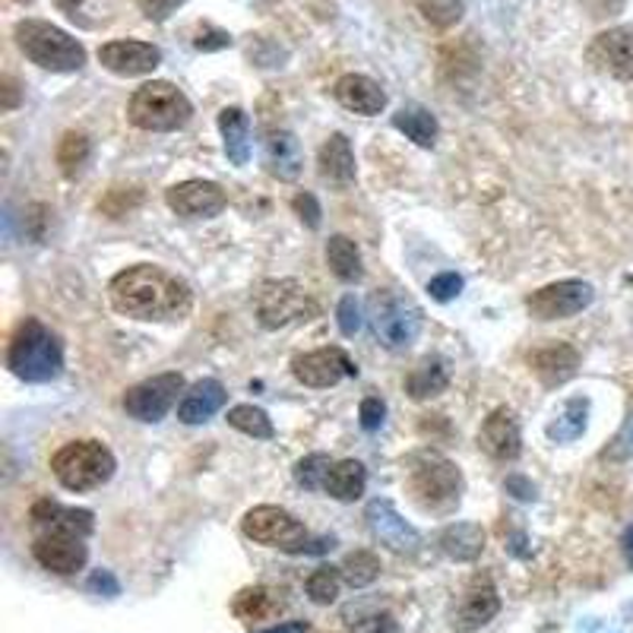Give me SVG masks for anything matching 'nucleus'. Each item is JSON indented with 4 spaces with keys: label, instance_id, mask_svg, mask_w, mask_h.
<instances>
[{
    "label": "nucleus",
    "instance_id": "ea45409f",
    "mask_svg": "<svg viewBox=\"0 0 633 633\" xmlns=\"http://www.w3.org/2000/svg\"><path fill=\"white\" fill-rule=\"evenodd\" d=\"M345 628L352 633H399V624L390 611H367V614H345Z\"/></svg>",
    "mask_w": 633,
    "mask_h": 633
},
{
    "label": "nucleus",
    "instance_id": "c756f323",
    "mask_svg": "<svg viewBox=\"0 0 633 633\" xmlns=\"http://www.w3.org/2000/svg\"><path fill=\"white\" fill-rule=\"evenodd\" d=\"M392 127L399 130V133H406L415 146H422V150H431L434 143H437V133H441V124L437 118L422 108V105H406V108H399L396 115H392Z\"/></svg>",
    "mask_w": 633,
    "mask_h": 633
},
{
    "label": "nucleus",
    "instance_id": "58836bf2",
    "mask_svg": "<svg viewBox=\"0 0 633 633\" xmlns=\"http://www.w3.org/2000/svg\"><path fill=\"white\" fill-rule=\"evenodd\" d=\"M342 571L339 567H317L307 576V596L314 605H332L339 596Z\"/></svg>",
    "mask_w": 633,
    "mask_h": 633
},
{
    "label": "nucleus",
    "instance_id": "39448f33",
    "mask_svg": "<svg viewBox=\"0 0 633 633\" xmlns=\"http://www.w3.org/2000/svg\"><path fill=\"white\" fill-rule=\"evenodd\" d=\"M127 118L140 130L172 133V130H181L184 124L194 118V105L178 86H172L165 80H152L133 92V98L127 105Z\"/></svg>",
    "mask_w": 633,
    "mask_h": 633
},
{
    "label": "nucleus",
    "instance_id": "6e6552de",
    "mask_svg": "<svg viewBox=\"0 0 633 633\" xmlns=\"http://www.w3.org/2000/svg\"><path fill=\"white\" fill-rule=\"evenodd\" d=\"M257 320L263 330H282L292 324H307L320 314V304L304 289L298 279H272L263 282L254 295Z\"/></svg>",
    "mask_w": 633,
    "mask_h": 633
},
{
    "label": "nucleus",
    "instance_id": "72a5a7b5",
    "mask_svg": "<svg viewBox=\"0 0 633 633\" xmlns=\"http://www.w3.org/2000/svg\"><path fill=\"white\" fill-rule=\"evenodd\" d=\"M342 579L352 586V589H364L371 586L377 576H380V558L374 551H352L345 561H342Z\"/></svg>",
    "mask_w": 633,
    "mask_h": 633
},
{
    "label": "nucleus",
    "instance_id": "4c0bfd02",
    "mask_svg": "<svg viewBox=\"0 0 633 633\" xmlns=\"http://www.w3.org/2000/svg\"><path fill=\"white\" fill-rule=\"evenodd\" d=\"M422 16L437 26V30H450L462 20V10H466V0H415Z\"/></svg>",
    "mask_w": 633,
    "mask_h": 633
},
{
    "label": "nucleus",
    "instance_id": "603ef678",
    "mask_svg": "<svg viewBox=\"0 0 633 633\" xmlns=\"http://www.w3.org/2000/svg\"><path fill=\"white\" fill-rule=\"evenodd\" d=\"M260 633H310V624L307 621H285V624H276L270 631Z\"/></svg>",
    "mask_w": 633,
    "mask_h": 633
},
{
    "label": "nucleus",
    "instance_id": "cd10ccee",
    "mask_svg": "<svg viewBox=\"0 0 633 633\" xmlns=\"http://www.w3.org/2000/svg\"><path fill=\"white\" fill-rule=\"evenodd\" d=\"M317 165H320V175L330 178L336 184L355 181V152L345 133H332L330 140L320 146L317 155Z\"/></svg>",
    "mask_w": 633,
    "mask_h": 633
},
{
    "label": "nucleus",
    "instance_id": "e433bc0d",
    "mask_svg": "<svg viewBox=\"0 0 633 633\" xmlns=\"http://www.w3.org/2000/svg\"><path fill=\"white\" fill-rule=\"evenodd\" d=\"M332 459L327 453H310L295 462V482L307 488V491H324V482H327V472H330Z\"/></svg>",
    "mask_w": 633,
    "mask_h": 633
},
{
    "label": "nucleus",
    "instance_id": "37998d69",
    "mask_svg": "<svg viewBox=\"0 0 633 633\" xmlns=\"http://www.w3.org/2000/svg\"><path fill=\"white\" fill-rule=\"evenodd\" d=\"M359 419H362L364 431H380V424L387 419L384 399H380V396H367L362 402V409H359Z\"/></svg>",
    "mask_w": 633,
    "mask_h": 633
},
{
    "label": "nucleus",
    "instance_id": "dca6fc26",
    "mask_svg": "<svg viewBox=\"0 0 633 633\" xmlns=\"http://www.w3.org/2000/svg\"><path fill=\"white\" fill-rule=\"evenodd\" d=\"M98 63L115 77H146L162 63V51L150 42H133V38L108 42L98 48Z\"/></svg>",
    "mask_w": 633,
    "mask_h": 633
},
{
    "label": "nucleus",
    "instance_id": "f704fd0d",
    "mask_svg": "<svg viewBox=\"0 0 633 633\" xmlns=\"http://www.w3.org/2000/svg\"><path fill=\"white\" fill-rule=\"evenodd\" d=\"M228 424L238 427L247 437H257V441H270L272 434H276L272 419L263 409H257V406H235V409H228Z\"/></svg>",
    "mask_w": 633,
    "mask_h": 633
},
{
    "label": "nucleus",
    "instance_id": "6ab92c4d",
    "mask_svg": "<svg viewBox=\"0 0 633 633\" xmlns=\"http://www.w3.org/2000/svg\"><path fill=\"white\" fill-rule=\"evenodd\" d=\"M479 447H482L491 459L497 462H513L523 453V434H519V422L511 409H494L484 419L482 431H479Z\"/></svg>",
    "mask_w": 633,
    "mask_h": 633
},
{
    "label": "nucleus",
    "instance_id": "a211bd4d",
    "mask_svg": "<svg viewBox=\"0 0 633 633\" xmlns=\"http://www.w3.org/2000/svg\"><path fill=\"white\" fill-rule=\"evenodd\" d=\"M586 58L614 80H633V30H608L596 35Z\"/></svg>",
    "mask_w": 633,
    "mask_h": 633
},
{
    "label": "nucleus",
    "instance_id": "3c124183",
    "mask_svg": "<svg viewBox=\"0 0 633 633\" xmlns=\"http://www.w3.org/2000/svg\"><path fill=\"white\" fill-rule=\"evenodd\" d=\"M20 105V86L13 77H3V112H13Z\"/></svg>",
    "mask_w": 633,
    "mask_h": 633
},
{
    "label": "nucleus",
    "instance_id": "b1692460",
    "mask_svg": "<svg viewBox=\"0 0 633 633\" xmlns=\"http://www.w3.org/2000/svg\"><path fill=\"white\" fill-rule=\"evenodd\" d=\"M35 532L42 529H67V532H80V536H90L92 532V513L77 511V507H63L58 501H38L30 513Z\"/></svg>",
    "mask_w": 633,
    "mask_h": 633
},
{
    "label": "nucleus",
    "instance_id": "5701e85b",
    "mask_svg": "<svg viewBox=\"0 0 633 633\" xmlns=\"http://www.w3.org/2000/svg\"><path fill=\"white\" fill-rule=\"evenodd\" d=\"M225 387L219 384V380H212V377H207V380H197L190 390L184 392V399L178 402V419H181L184 424H200L207 422V419H212L222 406H225Z\"/></svg>",
    "mask_w": 633,
    "mask_h": 633
},
{
    "label": "nucleus",
    "instance_id": "9b49d317",
    "mask_svg": "<svg viewBox=\"0 0 633 633\" xmlns=\"http://www.w3.org/2000/svg\"><path fill=\"white\" fill-rule=\"evenodd\" d=\"M596 302V289L583 279H561L542 285L526 298V310L532 320H567L583 314L589 304Z\"/></svg>",
    "mask_w": 633,
    "mask_h": 633
},
{
    "label": "nucleus",
    "instance_id": "a18cd8bd",
    "mask_svg": "<svg viewBox=\"0 0 633 633\" xmlns=\"http://www.w3.org/2000/svg\"><path fill=\"white\" fill-rule=\"evenodd\" d=\"M605 459H631L633 456V412L631 419L624 422V427L618 431V437L611 441V447L602 453Z\"/></svg>",
    "mask_w": 633,
    "mask_h": 633
},
{
    "label": "nucleus",
    "instance_id": "c85d7f7f",
    "mask_svg": "<svg viewBox=\"0 0 633 633\" xmlns=\"http://www.w3.org/2000/svg\"><path fill=\"white\" fill-rule=\"evenodd\" d=\"M219 130H222V143H225V155L232 165H247L250 162V121L242 108H225L219 115Z\"/></svg>",
    "mask_w": 633,
    "mask_h": 633
},
{
    "label": "nucleus",
    "instance_id": "1a4fd4ad",
    "mask_svg": "<svg viewBox=\"0 0 633 633\" xmlns=\"http://www.w3.org/2000/svg\"><path fill=\"white\" fill-rule=\"evenodd\" d=\"M242 532L250 542L279 548L285 554H307V551H314L304 523H298L292 513L282 511V507H272V504H260V507L244 513Z\"/></svg>",
    "mask_w": 633,
    "mask_h": 633
},
{
    "label": "nucleus",
    "instance_id": "c9c22d12",
    "mask_svg": "<svg viewBox=\"0 0 633 633\" xmlns=\"http://www.w3.org/2000/svg\"><path fill=\"white\" fill-rule=\"evenodd\" d=\"M90 152L92 143L86 133H77V130H70V133H63L61 146H58V165H61V172L67 178H73L86 162H90Z\"/></svg>",
    "mask_w": 633,
    "mask_h": 633
},
{
    "label": "nucleus",
    "instance_id": "7ed1b4c3",
    "mask_svg": "<svg viewBox=\"0 0 633 633\" xmlns=\"http://www.w3.org/2000/svg\"><path fill=\"white\" fill-rule=\"evenodd\" d=\"M7 367L26 380V384H48L55 377H61L63 371V349L58 336L48 330L42 320L26 317L7 349Z\"/></svg>",
    "mask_w": 633,
    "mask_h": 633
},
{
    "label": "nucleus",
    "instance_id": "49530a36",
    "mask_svg": "<svg viewBox=\"0 0 633 633\" xmlns=\"http://www.w3.org/2000/svg\"><path fill=\"white\" fill-rule=\"evenodd\" d=\"M90 593L95 596H105V599H115V596H121V583L115 579V573L112 571H95L90 576Z\"/></svg>",
    "mask_w": 633,
    "mask_h": 633
},
{
    "label": "nucleus",
    "instance_id": "f03ea898",
    "mask_svg": "<svg viewBox=\"0 0 633 633\" xmlns=\"http://www.w3.org/2000/svg\"><path fill=\"white\" fill-rule=\"evenodd\" d=\"M406 488L412 494V501L422 507L424 513H434V516H450L459 501H462V472L459 466L450 462L447 456L434 450L412 453L409 462H406Z\"/></svg>",
    "mask_w": 633,
    "mask_h": 633
},
{
    "label": "nucleus",
    "instance_id": "0eeeda50",
    "mask_svg": "<svg viewBox=\"0 0 633 633\" xmlns=\"http://www.w3.org/2000/svg\"><path fill=\"white\" fill-rule=\"evenodd\" d=\"M367 317H371V327H374V336L380 339L384 349L390 352H402L409 349L419 332H422L424 314L419 304L392 289H384V292H374L371 302H367Z\"/></svg>",
    "mask_w": 633,
    "mask_h": 633
},
{
    "label": "nucleus",
    "instance_id": "c03bdc74",
    "mask_svg": "<svg viewBox=\"0 0 633 633\" xmlns=\"http://www.w3.org/2000/svg\"><path fill=\"white\" fill-rule=\"evenodd\" d=\"M292 210L298 212V219H302L307 228H320V203H317V197L314 194H298L295 200H292Z\"/></svg>",
    "mask_w": 633,
    "mask_h": 633
},
{
    "label": "nucleus",
    "instance_id": "412c9836",
    "mask_svg": "<svg viewBox=\"0 0 633 633\" xmlns=\"http://www.w3.org/2000/svg\"><path fill=\"white\" fill-rule=\"evenodd\" d=\"M529 367H532V374L542 380L544 387H561V384H567L576 374L579 352L573 345H567V342H548V345H539L529 355Z\"/></svg>",
    "mask_w": 633,
    "mask_h": 633
},
{
    "label": "nucleus",
    "instance_id": "8fccbe9b",
    "mask_svg": "<svg viewBox=\"0 0 633 633\" xmlns=\"http://www.w3.org/2000/svg\"><path fill=\"white\" fill-rule=\"evenodd\" d=\"M504 488L511 491L513 497H519V501H536V484H529L523 476H511Z\"/></svg>",
    "mask_w": 633,
    "mask_h": 633
},
{
    "label": "nucleus",
    "instance_id": "de8ad7c7",
    "mask_svg": "<svg viewBox=\"0 0 633 633\" xmlns=\"http://www.w3.org/2000/svg\"><path fill=\"white\" fill-rule=\"evenodd\" d=\"M194 45H197V51H219V48H228V45H232V35L222 30H212V26H203Z\"/></svg>",
    "mask_w": 633,
    "mask_h": 633
},
{
    "label": "nucleus",
    "instance_id": "2eb2a0df",
    "mask_svg": "<svg viewBox=\"0 0 633 633\" xmlns=\"http://www.w3.org/2000/svg\"><path fill=\"white\" fill-rule=\"evenodd\" d=\"M165 203L184 219H212L228 207V197L212 181H181L168 187Z\"/></svg>",
    "mask_w": 633,
    "mask_h": 633
},
{
    "label": "nucleus",
    "instance_id": "ddd939ff",
    "mask_svg": "<svg viewBox=\"0 0 633 633\" xmlns=\"http://www.w3.org/2000/svg\"><path fill=\"white\" fill-rule=\"evenodd\" d=\"M497 611H501V596H497L491 576L479 573V576L466 586V593L459 596V602L453 608L450 628L456 633L482 631L484 624H491V621L497 618Z\"/></svg>",
    "mask_w": 633,
    "mask_h": 633
},
{
    "label": "nucleus",
    "instance_id": "aec40b11",
    "mask_svg": "<svg viewBox=\"0 0 633 633\" xmlns=\"http://www.w3.org/2000/svg\"><path fill=\"white\" fill-rule=\"evenodd\" d=\"M332 95L342 108L364 115V118H374L387 108V92L380 90V83H374L371 77H362V73L339 77L332 86Z\"/></svg>",
    "mask_w": 633,
    "mask_h": 633
},
{
    "label": "nucleus",
    "instance_id": "bb28decb",
    "mask_svg": "<svg viewBox=\"0 0 633 633\" xmlns=\"http://www.w3.org/2000/svg\"><path fill=\"white\" fill-rule=\"evenodd\" d=\"M367 488V469H364L359 459H339L332 462L330 472H327V482H324V491L342 501V504H352L359 501Z\"/></svg>",
    "mask_w": 633,
    "mask_h": 633
},
{
    "label": "nucleus",
    "instance_id": "423d86ee",
    "mask_svg": "<svg viewBox=\"0 0 633 633\" xmlns=\"http://www.w3.org/2000/svg\"><path fill=\"white\" fill-rule=\"evenodd\" d=\"M115 453L102 441H73L51 456V472L67 491H95L115 476Z\"/></svg>",
    "mask_w": 633,
    "mask_h": 633
},
{
    "label": "nucleus",
    "instance_id": "864d4df0",
    "mask_svg": "<svg viewBox=\"0 0 633 633\" xmlns=\"http://www.w3.org/2000/svg\"><path fill=\"white\" fill-rule=\"evenodd\" d=\"M621 551H624V561L633 567V526H628L621 536Z\"/></svg>",
    "mask_w": 633,
    "mask_h": 633
},
{
    "label": "nucleus",
    "instance_id": "f257e3e1",
    "mask_svg": "<svg viewBox=\"0 0 633 633\" xmlns=\"http://www.w3.org/2000/svg\"><path fill=\"white\" fill-rule=\"evenodd\" d=\"M108 298L124 317L152 320V324L184 320L194 307L190 285L175 272L152 267V263H137V267L118 272L108 285Z\"/></svg>",
    "mask_w": 633,
    "mask_h": 633
},
{
    "label": "nucleus",
    "instance_id": "7c9ffc66",
    "mask_svg": "<svg viewBox=\"0 0 633 633\" xmlns=\"http://www.w3.org/2000/svg\"><path fill=\"white\" fill-rule=\"evenodd\" d=\"M450 387V374L441 359H422L409 371L406 377V392L412 399H431V396H441V392Z\"/></svg>",
    "mask_w": 633,
    "mask_h": 633
},
{
    "label": "nucleus",
    "instance_id": "393cba45",
    "mask_svg": "<svg viewBox=\"0 0 633 633\" xmlns=\"http://www.w3.org/2000/svg\"><path fill=\"white\" fill-rule=\"evenodd\" d=\"M586 427H589V399L586 396H573L554 412V419L548 422L544 434L554 444H573L576 437L586 434Z\"/></svg>",
    "mask_w": 633,
    "mask_h": 633
},
{
    "label": "nucleus",
    "instance_id": "a878e982",
    "mask_svg": "<svg viewBox=\"0 0 633 633\" xmlns=\"http://www.w3.org/2000/svg\"><path fill=\"white\" fill-rule=\"evenodd\" d=\"M437 544H441V551H444L447 558L469 564V561L482 558L484 529L479 523H453V526H447V529L441 532Z\"/></svg>",
    "mask_w": 633,
    "mask_h": 633
},
{
    "label": "nucleus",
    "instance_id": "4468645a",
    "mask_svg": "<svg viewBox=\"0 0 633 633\" xmlns=\"http://www.w3.org/2000/svg\"><path fill=\"white\" fill-rule=\"evenodd\" d=\"M292 374H295V380H302L304 387L327 390V387H336L339 380L359 377V364L352 362L342 349L330 345V349H317V352L292 359Z\"/></svg>",
    "mask_w": 633,
    "mask_h": 633
},
{
    "label": "nucleus",
    "instance_id": "f8f14e48",
    "mask_svg": "<svg viewBox=\"0 0 633 633\" xmlns=\"http://www.w3.org/2000/svg\"><path fill=\"white\" fill-rule=\"evenodd\" d=\"M32 554H35V561H38L45 571L58 573V576H70V573L86 567L90 548H86V536H80V532L42 529V532H35Z\"/></svg>",
    "mask_w": 633,
    "mask_h": 633
},
{
    "label": "nucleus",
    "instance_id": "09e8293b",
    "mask_svg": "<svg viewBox=\"0 0 633 633\" xmlns=\"http://www.w3.org/2000/svg\"><path fill=\"white\" fill-rule=\"evenodd\" d=\"M140 3V10L155 20V23H162V20H168L178 7H184V0H137Z\"/></svg>",
    "mask_w": 633,
    "mask_h": 633
},
{
    "label": "nucleus",
    "instance_id": "5fc2aeb1",
    "mask_svg": "<svg viewBox=\"0 0 633 633\" xmlns=\"http://www.w3.org/2000/svg\"><path fill=\"white\" fill-rule=\"evenodd\" d=\"M20 3H26V0H20Z\"/></svg>",
    "mask_w": 633,
    "mask_h": 633
},
{
    "label": "nucleus",
    "instance_id": "2f4dec72",
    "mask_svg": "<svg viewBox=\"0 0 633 633\" xmlns=\"http://www.w3.org/2000/svg\"><path fill=\"white\" fill-rule=\"evenodd\" d=\"M282 599L279 593H272L267 586H247L235 599H232V614L242 621H263L282 611Z\"/></svg>",
    "mask_w": 633,
    "mask_h": 633
},
{
    "label": "nucleus",
    "instance_id": "20e7f679",
    "mask_svg": "<svg viewBox=\"0 0 633 633\" xmlns=\"http://www.w3.org/2000/svg\"><path fill=\"white\" fill-rule=\"evenodd\" d=\"M13 38H16L20 51L32 63H38L42 70L73 73V70H80L86 63V48L73 35H67V32L45 23V20H23V23H16Z\"/></svg>",
    "mask_w": 633,
    "mask_h": 633
},
{
    "label": "nucleus",
    "instance_id": "473e14b6",
    "mask_svg": "<svg viewBox=\"0 0 633 633\" xmlns=\"http://www.w3.org/2000/svg\"><path fill=\"white\" fill-rule=\"evenodd\" d=\"M327 263H330L332 276L342 279V282H359L364 276L362 250L345 235H332L327 242Z\"/></svg>",
    "mask_w": 633,
    "mask_h": 633
},
{
    "label": "nucleus",
    "instance_id": "79ce46f5",
    "mask_svg": "<svg viewBox=\"0 0 633 633\" xmlns=\"http://www.w3.org/2000/svg\"><path fill=\"white\" fill-rule=\"evenodd\" d=\"M336 317H339V330L342 336H355L362 330V304L355 295H345L339 307H336Z\"/></svg>",
    "mask_w": 633,
    "mask_h": 633
},
{
    "label": "nucleus",
    "instance_id": "a19ab883",
    "mask_svg": "<svg viewBox=\"0 0 633 633\" xmlns=\"http://www.w3.org/2000/svg\"><path fill=\"white\" fill-rule=\"evenodd\" d=\"M459 292H462V276H456V272H441L427 282V295L434 302H453V298H459Z\"/></svg>",
    "mask_w": 633,
    "mask_h": 633
},
{
    "label": "nucleus",
    "instance_id": "f3484780",
    "mask_svg": "<svg viewBox=\"0 0 633 633\" xmlns=\"http://www.w3.org/2000/svg\"><path fill=\"white\" fill-rule=\"evenodd\" d=\"M364 516H367L371 532L387 544L390 551H396V554H412V551H419V544H422L419 529L409 526L390 501H371Z\"/></svg>",
    "mask_w": 633,
    "mask_h": 633
},
{
    "label": "nucleus",
    "instance_id": "9d476101",
    "mask_svg": "<svg viewBox=\"0 0 633 633\" xmlns=\"http://www.w3.org/2000/svg\"><path fill=\"white\" fill-rule=\"evenodd\" d=\"M178 392H184V374L178 371L155 374L124 392V412L137 422H162L172 412V406L178 402Z\"/></svg>",
    "mask_w": 633,
    "mask_h": 633
},
{
    "label": "nucleus",
    "instance_id": "4be33fe9",
    "mask_svg": "<svg viewBox=\"0 0 633 633\" xmlns=\"http://www.w3.org/2000/svg\"><path fill=\"white\" fill-rule=\"evenodd\" d=\"M263 159L272 178L295 181L304 168V150L292 130H270L263 140Z\"/></svg>",
    "mask_w": 633,
    "mask_h": 633
}]
</instances>
